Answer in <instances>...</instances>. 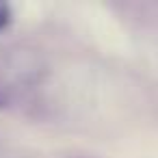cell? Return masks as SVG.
Here are the masks:
<instances>
[{"mask_svg":"<svg viewBox=\"0 0 158 158\" xmlns=\"http://www.w3.org/2000/svg\"><path fill=\"white\" fill-rule=\"evenodd\" d=\"M9 18H11V11H9V5L0 2V28H5L9 24Z\"/></svg>","mask_w":158,"mask_h":158,"instance_id":"obj_1","label":"cell"}]
</instances>
